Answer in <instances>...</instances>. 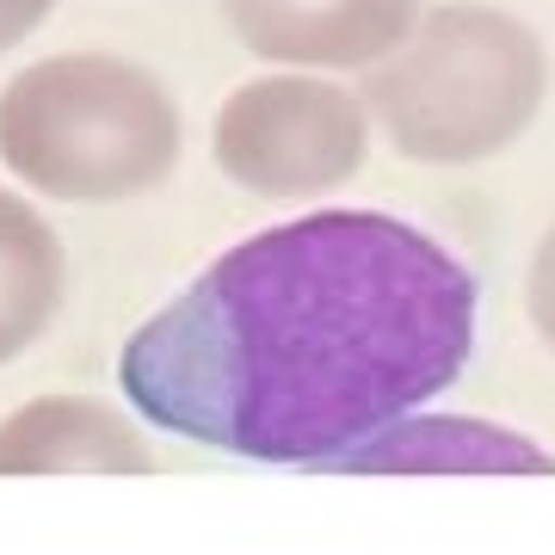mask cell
<instances>
[{
  "mask_svg": "<svg viewBox=\"0 0 555 555\" xmlns=\"http://www.w3.org/2000/svg\"><path fill=\"white\" fill-rule=\"evenodd\" d=\"M155 451L100 396H43L0 420V476H149Z\"/></svg>",
  "mask_w": 555,
  "mask_h": 555,
  "instance_id": "52a82bcc",
  "label": "cell"
},
{
  "mask_svg": "<svg viewBox=\"0 0 555 555\" xmlns=\"http://www.w3.org/2000/svg\"><path fill=\"white\" fill-rule=\"evenodd\" d=\"M185 149L173 93L130 56H43L0 87V160L56 204H124L167 185Z\"/></svg>",
  "mask_w": 555,
  "mask_h": 555,
  "instance_id": "7a4b0ae2",
  "label": "cell"
},
{
  "mask_svg": "<svg viewBox=\"0 0 555 555\" xmlns=\"http://www.w3.org/2000/svg\"><path fill=\"white\" fill-rule=\"evenodd\" d=\"M525 309H531V327L537 339L555 352V222H550V235L537 241V254H531V278H525Z\"/></svg>",
  "mask_w": 555,
  "mask_h": 555,
  "instance_id": "9c48e42d",
  "label": "cell"
},
{
  "mask_svg": "<svg viewBox=\"0 0 555 555\" xmlns=\"http://www.w3.org/2000/svg\"><path fill=\"white\" fill-rule=\"evenodd\" d=\"M68 302L62 235L20 198L0 192V364H13L56 327Z\"/></svg>",
  "mask_w": 555,
  "mask_h": 555,
  "instance_id": "ba28073f",
  "label": "cell"
},
{
  "mask_svg": "<svg viewBox=\"0 0 555 555\" xmlns=\"http://www.w3.org/2000/svg\"><path fill=\"white\" fill-rule=\"evenodd\" d=\"M481 284L389 210H309L217 254L118 352L155 433L309 469L444 396L476 358Z\"/></svg>",
  "mask_w": 555,
  "mask_h": 555,
  "instance_id": "6da1fadb",
  "label": "cell"
},
{
  "mask_svg": "<svg viewBox=\"0 0 555 555\" xmlns=\"http://www.w3.org/2000/svg\"><path fill=\"white\" fill-rule=\"evenodd\" d=\"M50 7H56V0H0V56L20 38H31V31L50 20Z\"/></svg>",
  "mask_w": 555,
  "mask_h": 555,
  "instance_id": "30bf717a",
  "label": "cell"
},
{
  "mask_svg": "<svg viewBox=\"0 0 555 555\" xmlns=\"http://www.w3.org/2000/svg\"><path fill=\"white\" fill-rule=\"evenodd\" d=\"M210 155L247 198H321L358 179L371 155V112L352 87L321 75H259L222 100Z\"/></svg>",
  "mask_w": 555,
  "mask_h": 555,
  "instance_id": "277c9868",
  "label": "cell"
},
{
  "mask_svg": "<svg viewBox=\"0 0 555 555\" xmlns=\"http://www.w3.org/2000/svg\"><path fill=\"white\" fill-rule=\"evenodd\" d=\"M543 93V38L481 0L420 13L414 31L364 75V112L389 149L420 167H469L513 149L531 130Z\"/></svg>",
  "mask_w": 555,
  "mask_h": 555,
  "instance_id": "3957f363",
  "label": "cell"
},
{
  "mask_svg": "<svg viewBox=\"0 0 555 555\" xmlns=\"http://www.w3.org/2000/svg\"><path fill=\"white\" fill-rule=\"evenodd\" d=\"M309 476H555V456L494 420L414 408L371 438L309 463Z\"/></svg>",
  "mask_w": 555,
  "mask_h": 555,
  "instance_id": "8992f818",
  "label": "cell"
},
{
  "mask_svg": "<svg viewBox=\"0 0 555 555\" xmlns=\"http://www.w3.org/2000/svg\"><path fill=\"white\" fill-rule=\"evenodd\" d=\"M222 20L259 62L371 68L420 20V0H222Z\"/></svg>",
  "mask_w": 555,
  "mask_h": 555,
  "instance_id": "5b68a950",
  "label": "cell"
}]
</instances>
